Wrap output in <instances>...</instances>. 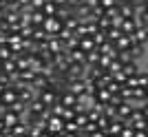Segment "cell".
<instances>
[{
	"label": "cell",
	"instance_id": "obj_1",
	"mask_svg": "<svg viewBox=\"0 0 148 137\" xmlns=\"http://www.w3.org/2000/svg\"><path fill=\"white\" fill-rule=\"evenodd\" d=\"M44 31L49 33V36H60L62 27H64V22H62L60 18H56V16H49V18L44 20Z\"/></svg>",
	"mask_w": 148,
	"mask_h": 137
},
{
	"label": "cell",
	"instance_id": "obj_2",
	"mask_svg": "<svg viewBox=\"0 0 148 137\" xmlns=\"http://www.w3.org/2000/svg\"><path fill=\"white\" fill-rule=\"evenodd\" d=\"M38 97H40V100L44 102V106H53V104H58V102H60V93H58L56 88H44V91H40V93H38Z\"/></svg>",
	"mask_w": 148,
	"mask_h": 137
},
{
	"label": "cell",
	"instance_id": "obj_3",
	"mask_svg": "<svg viewBox=\"0 0 148 137\" xmlns=\"http://www.w3.org/2000/svg\"><path fill=\"white\" fill-rule=\"evenodd\" d=\"M47 131H49L51 135H62V133H64V119H62L60 115H53V117L47 122Z\"/></svg>",
	"mask_w": 148,
	"mask_h": 137
},
{
	"label": "cell",
	"instance_id": "obj_4",
	"mask_svg": "<svg viewBox=\"0 0 148 137\" xmlns=\"http://www.w3.org/2000/svg\"><path fill=\"white\" fill-rule=\"evenodd\" d=\"M53 64H56L58 71L66 73L69 66H71V58H69V53H66V51H62V53H56V55H53Z\"/></svg>",
	"mask_w": 148,
	"mask_h": 137
},
{
	"label": "cell",
	"instance_id": "obj_5",
	"mask_svg": "<svg viewBox=\"0 0 148 137\" xmlns=\"http://www.w3.org/2000/svg\"><path fill=\"white\" fill-rule=\"evenodd\" d=\"M47 49L56 55V53H62V51H66V47H64V40H62L60 36H49V40H47Z\"/></svg>",
	"mask_w": 148,
	"mask_h": 137
},
{
	"label": "cell",
	"instance_id": "obj_6",
	"mask_svg": "<svg viewBox=\"0 0 148 137\" xmlns=\"http://www.w3.org/2000/svg\"><path fill=\"white\" fill-rule=\"evenodd\" d=\"M0 97H2V104H5L7 108H9L11 104H16V102H18V88H16V84H11Z\"/></svg>",
	"mask_w": 148,
	"mask_h": 137
},
{
	"label": "cell",
	"instance_id": "obj_7",
	"mask_svg": "<svg viewBox=\"0 0 148 137\" xmlns=\"http://www.w3.org/2000/svg\"><path fill=\"white\" fill-rule=\"evenodd\" d=\"M51 86V82L49 77L44 73H36V80H33V84H31V88L36 91V93H40V91H44V88H49Z\"/></svg>",
	"mask_w": 148,
	"mask_h": 137
},
{
	"label": "cell",
	"instance_id": "obj_8",
	"mask_svg": "<svg viewBox=\"0 0 148 137\" xmlns=\"http://www.w3.org/2000/svg\"><path fill=\"white\" fill-rule=\"evenodd\" d=\"M124 126H126V119H113V122H111V126H108V128H106V135H108V137H119V133H122V128H124Z\"/></svg>",
	"mask_w": 148,
	"mask_h": 137
},
{
	"label": "cell",
	"instance_id": "obj_9",
	"mask_svg": "<svg viewBox=\"0 0 148 137\" xmlns=\"http://www.w3.org/2000/svg\"><path fill=\"white\" fill-rule=\"evenodd\" d=\"M117 11H119L122 18H135V16H137L135 5H130V2H119V5H117Z\"/></svg>",
	"mask_w": 148,
	"mask_h": 137
},
{
	"label": "cell",
	"instance_id": "obj_10",
	"mask_svg": "<svg viewBox=\"0 0 148 137\" xmlns=\"http://www.w3.org/2000/svg\"><path fill=\"white\" fill-rule=\"evenodd\" d=\"M137 27H139V25H137V20H135V18H124V20H122V27H119V29H122L124 36H133Z\"/></svg>",
	"mask_w": 148,
	"mask_h": 137
},
{
	"label": "cell",
	"instance_id": "obj_11",
	"mask_svg": "<svg viewBox=\"0 0 148 137\" xmlns=\"http://www.w3.org/2000/svg\"><path fill=\"white\" fill-rule=\"evenodd\" d=\"M66 53H69V58H71V62L86 64V51H82L80 47H75V49H69Z\"/></svg>",
	"mask_w": 148,
	"mask_h": 137
},
{
	"label": "cell",
	"instance_id": "obj_12",
	"mask_svg": "<svg viewBox=\"0 0 148 137\" xmlns=\"http://www.w3.org/2000/svg\"><path fill=\"white\" fill-rule=\"evenodd\" d=\"M69 91L80 97V95L86 93V82H84V80H71V82H69Z\"/></svg>",
	"mask_w": 148,
	"mask_h": 137
},
{
	"label": "cell",
	"instance_id": "obj_13",
	"mask_svg": "<svg viewBox=\"0 0 148 137\" xmlns=\"http://www.w3.org/2000/svg\"><path fill=\"white\" fill-rule=\"evenodd\" d=\"M2 119H5V126H7V128H13L16 124H20V115H18V113H13L11 108H7V111H5Z\"/></svg>",
	"mask_w": 148,
	"mask_h": 137
},
{
	"label": "cell",
	"instance_id": "obj_14",
	"mask_svg": "<svg viewBox=\"0 0 148 137\" xmlns=\"http://www.w3.org/2000/svg\"><path fill=\"white\" fill-rule=\"evenodd\" d=\"M77 95L75 93H71V91H64V93H60V102H62V106H69V108H73L75 104H77Z\"/></svg>",
	"mask_w": 148,
	"mask_h": 137
},
{
	"label": "cell",
	"instance_id": "obj_15",
	"mask_svg": "<svg viewBox=\"0 0 148 137\" xmlns=\"http://www.w3.org/2000/svg\"><path fill=\"white\" fill-rule=\"evenodd\" d=\"M113 44H115V49H117V51H126V49H130L135 42H133V38H130V36H122L117 42H113Z\"/></svg>",
	"mask_w": 148,
	"mask_h": 137
},
{
	"label": "cell",
	"instance_id": "obj_16",
	"mask_svg": "<svg viewBox=\"0 0 148 137\" xmlns=\"http://www.w3.org/2000/svg\"><path fill=\"white\" fill-rule=\"evenodd\" d=\"M130 38H133V42H135V44H146L148 42V33L144 31V27H137L135 33H133Z\"/></svg>",
	"mask_w": 148,
	"mask_h": 137
},
{
	"label": "cell",
	"instance_id": "obj_17",
	"mask_svg": "<svg viewBox=\"0 0 148 137\" xmlns=\"http://www.w3.org/2000/svg\"><path fill=\"white\" fill-rule=\"evenodd\" d=\"M130 113H133V104L124 102V104L117 106V117L119 119H130Z\"/></svg>",
	"mask_w": 148,
	"mask_h": 137
},
{
	"label": "cell",
	"instance_id": "obj_18",
	"mask_svg": "<svg viewBox=\"0 0 148 137\" xmlns=\"http://www.w3.org/2000/svg\"><path fill=\"white\" fill-rule=\"evenodd\" d=\"M0 71H2V73H9V75H16V73H18V64H16V58H11V60H5Z\"/></svg>",
	"mask_w": 148,
	"mask_h": 137
},
{
	"label": "cell",
	"instance_id": "obj_19",
	"mask_svg": "<svg viewBox=\"0 0 148 137\" xmlns=\"http://www.w3.org/2000/svg\"><path fill=\"white\" fill-rule=\"evenodd\" d=\"M80 49L82 51H93V49H97V44H95V40H93L91 36H84V38H80Z\"/></svg>",
	"mask_w": 148,
	"mask_h": 137
},
{
	"label": "cell",
	"instance_id": "obj_20",
	"mask_svg": "<svg viewBox=\"0 0 148 137\" xmlns=\"http://www.w3.org/2000/svg\"><path fill=\"white\" fill-rule=\"evenodd\" d=\"M33 31H36V25H33V22H25V20H20V33H22V38H31V36H33Z\"/></svg>",
	"mask_w": 148,
	"mask_h": 137
},
{
	"label": "cell",
	"instance_id": "obj_21",
	"mask_svg": "<svg viewBox=\"0 0 148 137\" xmlns=\"http://www.w3.org/2000/svg\"><path fill=\"white\" fill-rule=\"evenodd\" d=\"M124 73H126V77H135L137 73H139V66H137V60H133V62H126L122 68Z\"/></svg>",
	"mask_w": 148,
	"mask_h": 137
},
{
	"label": "cell",
	"instance_id": "obj_22",
	"mask_svg": "<svg viewBox=\"0 0 148 137\" xmlns=\"http://www.w3.org/2000/svg\"><path fill=\"white\" fill-rule=\"evenodd\" d=\"M111 91H108V88H99L97 93H95V102H99V104H108V102H111Z\"/></svg>",
	"mask_w": 148,
	"mask_h": 137
},
{
	"label": "cell",
	"instance_id": "obj_23",
	"mask_svg": "<svg viewBox=\"0 0 148 137\" xmlns=\"http://www.w3.org/2000/svg\"><path fill=\"white\" fill-rule=\"evenodd\" d=\"M71 16H73V9H71L69 5H64V7H58V11H56V18H60L62 22H64V20H69Z\"/></svg>",
	"mask_w": 148,
	"mask_h": 137
},
{
	"label": "cell",
	"instance_id": "obj_24",
	"mask_svg": "<svg viewBox=\"0 0 148 137\" xmlns=\"http://www.w3.org/2000/svg\"><path fill=\"white\" fill-rule=\"evenodd\" d=\"M133 100H139L142 104H144V102H148V88H144V86L133 88Z\"/></svg>",
	"mask_w": 148,
	"mask_h": 137
},
{
	"label": "cell",
	"instance_id": "obj_25",
	"mask_svg": "<svg viewBox=\"0 0 148 137\" xmlns=\"http://www.w3.org/2000/svg\"><path fill=\"white\" fill-rule=\"evenodd\" d=\"M44 20H47V16H44L42 9H36V11L31 13V22H33L36 27H42V25H44Z\"/></svg>",
	"mask_w": 148,
	"mask_h": 137
},
{
	"label": "cell",
	"instance_id": "obj_26",
	"mask_svg": "<svg viewBox=\"0 0 148 137\" xmlns=\"http://www.w3.org/2000/svg\"><path fill=\"white\" fill-rule=\"evenodd\" d=\"M11 58H16V53L11 51V47H9V44H0V60L5 62V60H11Z\"/></svg>",
	"mask_w": 148,
	"mask_h": 137
},
{
	"label": "cell",
	"instance_id": "obj_27",
	"mask_svg": "<svg viewBox=\"0 0 148 137\" xmlns=\"http://www.w3.org/2000/svg\"><path fill=\"white\" fill-rule=\"evenodd\" d=\"M106 36H108V42H117L124 33H122V29H119V27H111V29L106 31Z\"/></svg>",
	"mask_w": 148,
	"mask_h": 137
},
{
	"label": "cell",
	"instance_id": "obj_28",
	"mask_svg": "<svg viewBox=\"0 0 148 137\" xmlns=\"http://www.w3.org/2000/svg\"><path fill=\"white\" fill-rule=\"evenodd\" d=\"M27 108H29V111H33V113H38V115H40V113H42L44 108H47V106H44V102L40 100V97H36V100L31 102V104L27 106Z\"/></svg>",
	"mask_w": 148,
	"mask_h": 137
},
{
	"label": "cell",
	"instance_id": "obj_29",
	"mask_svg": "<svg viewBox=\"0 0 148 137\" xmlns=\"http://www.w3.org/2000/svg\"><path fill=\"white\" fill-rule=\"evenodd\" d=\"M42 11H44V16H47V18H49V16H56L58 5L53 2V0H47V2H44V7H42Z\"/></svg>",
	"mask_w": 148,
	"mask_h": 137
},
{
	"label": "cell",
	"instance_id": "obj_30",
	"mask_svg": "<svg viewBox=\"0 0 148 137\" xmlns=\"http://www.w3.org/2000/svg\"><path fill=\"white\" fill-rule=\"evenodd\" d=\"M144 51H146V44H133V47H130V55H133V60H139V58L144 55Z\"/></svg>",
	"mask_w": 148,
	"mask_h": 137
},
{
	"label": "cell",
	"instance_id": "obj_31",
	"mask_svg": "<svg viewBox=\"0 0 148 137\" xmlns=\"http://www.w3.org/2000/svg\"><path fill=\"white\" fill-rule=\"evenodd\" d=\"M111 122H113V119L108 117V115H104V113H102V115L97 117V122H95V124H97V128H99V131H106V128L111 126Z\"/></svg>",
	"mask_w": 148,
	"mask_h": 137
},
{
	"label": "cell",
	"instance_id": "obj_32",
	"mask_svg": "<svg viewBox=\"0 0 148 137\" xmlns=\"http://www.w3.org/2000/svg\"><path fill=\"white\" fill-rule=\"evenodd\" d=\"M97 27H99V31H108L113 27V20L108 16H102V18H97Z\"/></svg>",
	"mask_w": 148,
	"mask_h": 137
},
{
	"label": "cell",
	"instance_id": "obj_33",
	"mask_svg": "<svg viewBox=\"0 0 148 137\" xmlns=\"http://www.w3.org/2000/svg\"><path fill=\"white\" fill-rule=\"evenodd\" d=\"M99 58H102V53H99V49H93L86 53V64H97Z\"/></svg>",
	"mask_w": 148,
	"mask_h": 137
},
{
	"label": "cell",
	"instance_id": "obj_34",
	"mask_svg": "<svg viewBox=\"0 0 148 137\" xmlns=\"http://www.w3.org/2000/svg\"><path fill=\"white\" fill-rule=\"evenodd\" d=\"M75 115H77V113H75V108H69V106H64V108H62V113H60V117L64 119V122L75 119Z\"/></svg>",
	"mask_w": 148,
	"mask_h": 137
},
{
	"label": "cell",
	"instance_id": "obj_35",
	"mask_svg": "<svg viewBox=\"0 0 148 137\" xmlns=\"http://www.w3.org/2000/svg\"><path fill=\"white\" fill-rule=\"evenodd\" d=\"M119 95H122V100L124 102H128V104H133V88H128V86H122V91H119Z\"/></svg>",
	"mask_w": 148,
	"mask_h": 137
},
{
	"label": "cell",
	"instance_id": "obj_36",
	"mask_svg": "<svg viewBox=\"0 0 148 137\" xmlns=\"http://www.w3.org/2000/svg\"><path fill=\"white\" fill-rule=\"evenodd\" d=\"M122 68H124V62H122V60H117V58H115V60H113V62H111V66H108V73H119V71H122Z\"/></svg>",
	"mask_w": 148,
	"mask_h": 137
},
{
	"label": "cell",
	"instance_id": "obj_37",
	"mask_svg": "<svg viewBox=\"0 0 148 137\" xmlns=\"http://www.w3.org/2000/svg\"><path fill=\"white\" fill-rule=\"evenodd\" d=\"M93 40H95V44L99 47V44H106V42H108V36H106V31H97L95 36H93Z\"/></svg>",
	"mask_w": 148,
	"mask_h": 137
},
{
	"label": "cell",
	"instance_id": "obj_38",
	"mask_svg": "<svg viewBox=\"0 0 148 137\" xmlns=\"http://www.w3.org/2000/svg\"><path fill=\"white\" fill-rule=\"evenodd\" d=\"M77 25H80V20L75 18V16H71L69 20H64V27H66V29H71V31H75V29H77Z\"/></svg>",
	"mask_w": 148,
	"mask_h": 137
},
{
	"label": "cell",
	"instance_id": "obj_39",
	"mask_svg": "<svg viewBox=\"0 0 148 137\" xmlns=\"http://www.w3.org/2000/svg\"><path fill=\"white\" fill-rule=\"evenodd\" d=\"M75 122H77L80 128H84V126L88 124V115H86V113H77V115H75Z\"/></svg>",
	"mask_w": 148,
	"mask_h": 137
},
{
	"label": "cell",
	"instance_id": "obj_40",
	"mask_svg": "<svg viewBox=\"0 0 148 137\" xmlns=\"http://www.w3.org/2000/svg\"><path fill=\"white\" fill-rule=\"evenodd\" d=\"M119 137H135V128H133V126H130L128 122H126V126H124V128H122V133H119Z\"/></svg>",
	"mask_w": 148,
	"mask_h": 137
},
{
	"label": "cell",
	"instance_id": "obj_41",
	"mask_svg": "<svg viewBox=\"0 0 148 137\" xmlns=\"http://www.w3.org/2000/svg\"><path fill=\"white\" fill-rule=\"evenodd\" d=\"M135 77H137V82H139V86L148 88V73H144V71H139V73H137Z\"/></svg>",
	"mask_w": 148,
	"mask_h": 137
},
{
	"label": "cell",
	"instance_id": "obj_42",
	"mask_svg": "<svg viewBox=\"0 0 148 137\" xmlns=\"http://www.w3.org/2000/svg\"><path fill=\"white\" fill-rule=\"evenodd\" d=\"M64 131L77 133V131H80V126H77V122H75V119H71V122H64Z\"/></svg>",
	"mask_w": 148,
	"mask_h": 137
},
{
	"label": "cell",
	"instance_id": "obj_43",
	"mask_svg": "<svg viewBox=\"0 0 148 137\" xmlns=\"http://www.w3.org/2000/svg\"><path fill=\"white\" fill-rule=\"evenodd\" d=\"M117 60H122L124 64H126V62H133V55H130V49H126V51H119Z\"/></svg>",
	"mask_w": 148,
	"mask_h": 137
},
{
	"label": "cell",
	"instance_id": "obj_44",
	"mask_svg": "<svg viewBox=\"0 0 148 137\" xmlns=\"http://www.w3.org/2000/svg\"><path fill=\"white\" fill-rule=\"evenodd\" d=\"M122 86H124V84H119V82L111 80V82H108V86H106V88H108L111 93H119V91H122Z\"/></svg>",
	"mask_w": 148,
	"mask_h": 137
},
{
	"label": "cell",
	"instance_id": "obj_45",
	"mask_svg": "<svg viewBox=\"0 0 148 137\" xmlns=\"http://www.w3.org/2000/svg\"><path fill=\"white\" fill-rule=\"evenodd\" d=\"M73 36H75V33L71 31V29H66V27H62V31H60V38L64 40V42H66L69 38H73Z\"/></svg>",
	"mask_w": 148,
	"mask_h": 137
},
{
	"label": "cell",
	"instance_id": "obj_46",
	"mask_svg": "<svg viewBox=\"0 0 148 137\" xmlns=\"http://www.w3.org/2000/svg\"><path fill=\"white\" fill-rule=\"evenodd\" d=\"M113 80L119 82V84H126V80H128V77H126V73H124V71H119V73H113Z\"/></svg>",
	"mask_w": 148,
	"mask_h": 137
},
{
	"label": "cell",
	"instance_id": "obj_47",
	"mask_svg": "<svg viewBox=\"0 0 148 137\" xmlns=\"http://www.w3.org/2000/svg\"><path fill=\"white\" fill-rule=\"evenodd\" d=\"M124 86H128V88H137V86H139V82H137V77H128Z\"/></svg>",
	"mask_w": 148,
	"mask_h": 137
},
{
	"label": "cell",
	"instance_id": "obj_48",
	"mask_svg": "<svg viewBox=\"0 0 148 137\" xmlns=\"http://www.w3.org/2000/svg\"><path fill=\"white\" fill-rule=\"evenodd\" d=\"M44 2H47V0H31V5L36 7V9H42V7H44Z\"/></svg>",
	"mask_w": 148,
	"mask_h": 137
},
{
	"label": "cell",
	"instance_id": "obj_49",
	"mask_svg": "<svg viewBox=\"0 0 148 137\" xmlns=\"http://www.w3.org/2000/svg\"><path fill=\"white\" fill-rule=\"evenodd\" d=\"M77 137H91V133H88L86 128H80V131H77Z\"/></svg>",
	"mask_w": 148,
	"mask_h": 137
},
{
	"label": "cell",
	"instance_id": "obj_50",
	"mask_svg": "<svg viewBox=\"0 0 148 137\" xmlns=\"http://www.w3.org/2000/svg\"><path fill=\"white\" fill-rule=\"evenodd\" d=\"M91 137H108L104 131H95V133H91Z\"/></svg>",
	"mask_w": 148,
	"mask_h": 137
},
{
	"label": "cell",
	"instance_id": "obj_51",
	"mask_svg": "<svg viewBox=\"0 0 148 137\" xmlns=\"http://www.w3.org/2000/svg\"><path fill=\"white\" fill-rule=\"evenodd\" d=\"M135 137H148V131H135Z\"/></svg>",
	"mask_w": 148,
	"mask_h": 137
},
{
	"label": "cell",
	"instance_id": "obj_52",
	"mask_svg": "<svg viewBox=\"0 0 148 137\" xmlns=\"http://www.w3.org/2000/svg\"><path fill=\"white\" fill-rule=\"evenodd\" d=\"M142 111H144V115H146V119H148V102H144V104H142Z\"/></svg>",
	"mask_w": 148,
	"mask_h": 137
},
{
	"label": "cell",
	"instance_id": "obj_53",
	"mask_svg": "<svg viewBox=\"0 0 148 137\" xmlns=\"http://www.w3.org/2000/svg\"><path fill=\"white\" fill-rule=\"evenodd\" d=\"M62 137H77V133H69V131H64V133H62Z\"/></svg>",
	"mask_w": 148,
	"mask_h": 137
},
{
	"label": "cell",
	"instance_id": "obj_54",
	"mask_svg": "<svg viewBox=\"0 0 148 137\" xmlns=\"http://www.w3.org/2000/svg\"><path fill=\"white\" fill-rule=\"evenodd\" d=\"M53 2H56L58 7H64V5H66V2H69V0H53Z\"/></svg>",
	"mask_w": 148,
	"mask_h": 137
},
{
	"label": "cell",
	"instance_id": "obj_55",
	"mask_svg": "<svg viewBox=\"0 0 148 137\" xmlns=\"http://www.w3.org/2000/svg\"><path fill=\"white\" fill-rule=\"evenodd\" d=\"M2 2H7V5H18V0H2Z\"/></svg>",
	"mask_w": 148,
	"mask_h": 137
},
{
	"label": "cell",
	"instance_id": "obj_56",
	"mask_svg": "<svg viewBox=\"0 0 148 137\" xmlns=\"http://www.w3.org/2000/svg\"><path fill=\"white\" fill-rule=\"evenodd\" d=\"M5 128H7V126H5V119L0 117V131H5Z\"/></svg>",
	"mask_w": 148,
	"mask_h": 137
},
{
	"label": "cell",
	"instance_id": "obj_57",
	"mask_svg": "<svg viewBox=\"0 0 148 137\" xmlns=\"http://www.w3.org/2000/svg\"><path fill=\"white\" fill-rule=\"evenodd\" d=\"M0 18H5V16H2V2H0Z\"/></svg>",
	"mask_w": 148,
	"mask_h": 137
},
{
	"label": "cell",
	"instance_id": "obj_58",
	"mask_svg": "<svg viewBox=\"0 0 148 137\" xmlns=\"http://www.w3.org/2000/svg\"><path fill=\"white\" fill-rule=\"evenodd\" d=\"M144 31H146V33H148V25H144Z\"/></svg>",
	"mask_w": 148,
	"mask_h": 137
},
{
	"label": "cell",
	"instance_id": "obj_59",
	"mask_svg": "<svg viewBox=\"0 0 148 137\" xmlns=\"http://www.w3.org/2000/svg\"><path fill=\"white\" fill-rule=\"evenodd\" d=\"M53 137H62V135H53Z\"/></svg>",
	"mask_w": 148,
	"mask_h": 137
},
{
	"label": "cell",
	"instance_id": "obj_60",
	"mask_svg": "<svg viewBox=\"0 0 148 137\" xmlns=\"http://www.w3.org/2000/svg\"><path fill=\"white\" fill-rule=\"evenodd\" d=\"M0 104H2V97H0Z\"/></svg>",
	"mask_w": 148,
	"mask_h": 137
},
{
	"label": "cell",
	"instance_id": "obj_61",
	"mask_svg": "<svg viewBox=\"0 0 148 137\" xmlns=\"http://www.w3.org/2000/svg\"><path fill=\"white\" fill-rule=\"evenodd\" d=\"M0 137H2V131H0Z\"/></svg>",
	"mask_w": 148,
	"mask_h": 137
},
{
	"label": "cell",
	"instance_id": "obj_62",
	"mask_svg": "<svg viewBox=\"0 0 148 137\" xmlns=\"http://www.w3.org/2000/svg\"><path fill=\"white\" fill-rule=\"evenodd\" d=\"M80 2H84V0H80Z\"/></svg>",
	"mask_w": 148,
	"mask_h": 137
},
{
	"label": "cell",
	"instance_id": "obj_63",
	"mask_svg": "<svg viewBox=\"0 0 148 137\" xmlns=\"http://www.w3.org/2000/svg\"><path fill=\"white\" fill-rule=\"evenodd\" d=\"M0 2H2V0H0Z\"/></svg>",
	"mask_w": 148,
	"mask_h": 137
}]
</instances>
